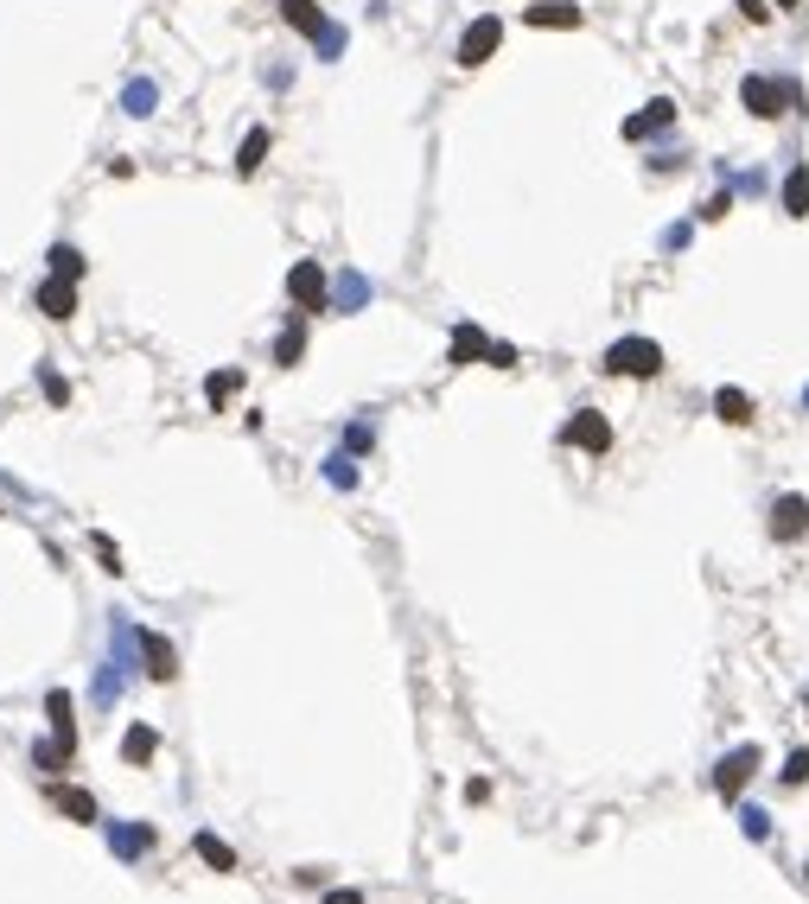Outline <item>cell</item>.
<instances>
[{"label":"cell","mask_w":809,"mask_h":904,"mask_svg":"<svg viewBox=\"0 0 809 904\" xmlns=\"http://www.w3.org/2000/svg\"><path fill=\"white\" fill-rule=\"evenodd\" d=\"M733 7H739V13H746V20H752V26H765V20H771V7H765V0H733Z\"/></svg>","instance_id":"cell-29"},{"label":"cell","mask_w":809,"mask_h":904,"mask_svg":"<svg viewBox=\"0 0 809 904\" xmlns=\"http://www.w3.org/2000/svg\"><path fill=\"white\" fill-rule=\"evenodd\" d=\"M192 847H198V860H204V866H217V873H230V866H236V847H230V841H217V834H198Z\"/></svg>","instance_id":"cell-16"},{"label":"cell","mask_w":809,"mask_h":904,"mask_svg":"<svg viewBox=\"0 0 809 904\" xmlns=\"http://www.w3.org/2000/svg\"><path fill=\"white\" fill-rule=\"evenodd\" d=\"M803 529H809V497L790 491V497L771 503V535H778V542H797Z\"/></svg>","instance_id":"cell-8"},{"label":"cell","mask_w":809,"mask_h":904,"mask_svg":"<svg viewBox=\"0 0 809 904\" xmlns=\"http://www.w3.org/2000/svg\"><path fill=\"white\" fill-rule=\"evenodd\" d=\"M281 13H287V26H294V32L319 39V7H313V0H281Z\"/></svg>","instance_id":"cell-19"},{"label":"cell","mask_w":809,"mask_h":904,"mask_svg":"<svg viewBox=\"0 0 809 904\" xmlns=\"http://www.w3.org/2000/svg\"><path fill=\"white\" fill-rule=\"evenodd\" d=\"M752 771H759V745H739V752H727V758H720V771H714V790H720V796H727V803H733V796L752 784Z\"/></svg>","instance_id":"cell-4"},{"label":"cell","mask_w":809,"mask_h":904,"mask_svg":"<svg viewBox=\"0 0 809 904\" xmlns=\"http://www.w3.org/2000/svg\"><path fill=\"white\" fill-rule=\"evenodd\" d=\"M300 344H306V332H300V325H294V332H287V338H281V351H274V357H281V363H300Z\"/></svg>","instance_id":"cell-28"},{"label":"cell","mask_w":809,"mask_h":904,"mask_svg":"<svg viewBox=\"0 0 809 904\" xmlns=\"http://www.w3.org/2000/svg\"><path fill=\"white\" fill-rule=\"evenodd\" d=\"M727 211H733V198H727V191H720V198H708V204H701V217H708V223H720Z\"/></svg>","instance_id":"cell-30"},{"label":"cell","mask_w":809,"mask_h":904,"mask_svg":"<svg viewBox=\"0 0 809 904\" xmlns=\"http://www.w3.org/2000/svg\"><path fill=\"white\" fill-rule=\"evenodd\" d=\"M778 7H797V0H778Z\"/></svg>","instance_id":"cell-32"},{"label":"cell","mask_w":809,"mask_h":904,"mask_svg":"<svg viewBox=\"0 0 809 904\" xmlns=\"http://www.w3.org/2000/svg\"><path fill=\"white\" fill-rule=\"evenodd\" d=\"M262 160H268V128H255L249 141H243V153H236V172L249 179V172H262Z\"/></svg>","instance_id":"cell-20"},{"label":"cell","mask_w":809,"mask_h":904,"mask_svg":"<svg viewBox=\"0 0 809 904\" xmlns=\"http://www.w3.org/2000/svg\"><path fill=\"white\" fill-rule=\"evenodd\" d=\"M325 293H332V281H325L319 262H294V268H287V300H294L300 312H325Z\"/></svg>","instance_id":"cell-2"},{"label":"cell","mask_w":809,"mask_h":904,"mask_svg":"<svg viewBox=\"0 0 809 904\" xmlns=\"http://www.w3.org/2000/svg\"><path fill=\"white\" fill-rule=\"evenodd\" d=\"M90 548H96V561H102V567H109V573H122V548H115V542H109V535H96V542H90Z\"/></svg>","instance_id":"cell-24"},{"label":"cell","mask_w":809,"mask_h":904,"mask_svg":"<svg viewBox=\"0 0 809 904\" xmlns=\"http://www.w3.org/2000/svg\"><path fill=\"white\" fill-rule=\"evenodd\" d=\"M39 312H45V319H71V312H77V281L51 274V281L39 287Z\"/></svg>","instance_id":"cell-9"},{"label":"cell","mask_w":809,"mask_h":904,"mask_svg":"<svg viewBox=\"0 0 809 904\" xmlns=\"http://www.w3.org/2000/svg\"><path fill=\"white\" fill-rule=\"evenodd\" d=\"M739 828H746L752 841H765V834H771V815H765V809H739Z\"/></svg>","instance_id":"cell-23"},{"label":"cell","mask_w":809,"mask_h":904,"mask_svg":"<svg viewBox=\"0 0 809 904\" xmlns=\"http://www.w3.org/2000/svg\"><path fill=\"white\" fill-rule=\"evenodd\" d=\"M669 121H676V102H650L644 115H631V121H625V141H644L650 128H669Z\"/></svg>","instance_id":"cell-13"},{"label":"cell","mask_w":809,"mask_h":904,"mask_svg":"<svg viewBox=\"0 0 809 904\" xmlns=\"http://www.w3.org/2000/svg\"><path fill=\"white\" fill-rule=\"evenodd\" d=\"M784 211L790 217H809V172L803 166H790V179H784Z\"/></svg>","instance_id":"cell-17"},{"label":"cell","mask_w":809,"mask_h":904,"mask_svg":"<svg viewBox=\"0 0 809 904\" xmlns=\"http://www.w3.org/2000/svg\"><path fill=\"white\" fill-rule=\"evenodd\" d=\"M599 370H606V376H657V370H663V344H650V338H618Z\"/></svg>","instance_id":"cell-1"},{"label":"cell","mask_w":809,"mask_h":904,"mask_svg":"<svg viewBox=\"0 0 809 904\" xmlns=\"http://www.w3.org/2000/svg\"><path fill=\"white\" fill-rule=\"evenodd\" d=\"M803 777H809V752H790L784 758V784H803Z\"/></svg>","instance_id":"cell-27"},{"label":"cell","mask_w":809,"mask_h":904,"mask_svg":"<svg viewBox=\"0 0 809 904\" xmlns=\"http://www.w3.org/2000/svg\"><path fill=\"white\" fill-rule=\"evenodd\" d=\"M236 382H243V376H236V370H223V376H211V382H204V395H211V402H223V395H236Z\"/></svg>","instance_id":"cell-25"},{"label":"cell","mask_w":809,"mask_h":904,"mask_svg":"<svg viewBox=\"0 0 809 904\" xmlns=\"http://www.w3.org/2000/svg\"><path fill=\"white\" fill-rule=\"evenodd\" d=\"M567 446H580V452H606V446H612V421H606V414H593V408H580L574 421H567Z\"/></svg>","instance_id":"cell-6"},{"label":"cell","mask_w":809,"mask_h":904,"mask_svg":"<svg viewBox=\"0 0 809 904\" xmlns=\"http://www.w3.org/2000/svg\"><path fill=\"white\" fill-rule=\"evenodd\" d=\"M803 402H809V395H803Z\"/></svg>","instance_id":"cell-33"},{"label":"cell","mask_w":809,"mask_h":904,"mask_svg":"<svg viewBox=\"0 0 809 904\" xmlns=\"http://www.w3.org/2000/svg\"><path fill=\"white\" fill-rule=\"evenodd\" d=\"M51 796H58V809L71 815V822H96V796H90V790H77V784H58Z\"/></svg>","instance_id":"cell-14"},{"label":"cell","mask_w":809,"mask_h":904,"mask_svg":"<svg viewBox=\"0 0 809 904\" xmlns=\"http://www.w3.org/2000/svg\"><path fill=\"white\" fill-rule=\"evenodd\" d=\"M39 382H45V402H58V408H64V402H71V382H64V376H51V370H45Z\"/></svg>","instance_id":"cell-26"},{"label":"cell","mask_w":809,"mask_h":904,"mask_svg":"<svg viewBox=\"0 0 809 904\" xmlns=\"http://www.w3.org/2000/svg\"><path fill=\"white\" fill-rule=\"evenodd\" d=\"M51 274H64V281H77V274H83V255H77V249H64V242H58V249H51Z\"/></svg>","instance_id":"cell-21"},{"label":"cell","mask_w":809,"mask_h":904,"mask_svg":"<svg viewBox=\"0 0 809 904\" xmlns=\"http://www.w3.org/2000/svg\"><path fill=\"white\" fill-rule=\"evenodd\" d=\"M45 720H51V739H58L64 758H71L77 752V707H71V694H64V688L45 694Z\"/></svg>","instance_id":"cell-7"},{"label":"cell","mask_w":809,"mask_h":904,"mask_svg":"<svg viewBox=\"0 0 809 904\" xmlns=\"http://www.w3.org/2000/svg\"><path fill=\"white\" fill-rule=\"evenodd\" d=\"M141 650H147V675H153V682H172V675H179V656H172V643L160 631H147Z\"/></svg>","instance_id":"cell-11"},{"label":"cell","mask_w":809,"mask_h":904,"mask_svg":"<svg viewBox=\"0 0 809 904\" xmlns=\"http://www.w3.org/2000/svg\"><path fill=\"white\" fill-rule=\"evenodd\" d=\"M497 45H504V20H491V13H485V20H472L466 39H459V64L472 71V64H485Z\"/></svg>","instance_id":"cell-5"},{"label":"cell","mask_w":809,"mask_h":904,"mask_svg":"<svg viewBox=\"0 0 809 904\" xmlns=\"http://www.w3.org/2000/svg\"><path fill=\"white\" fill-rule=\"evenodd\" d=\"M523 20H529V26H555V32H574L580 20H587V13H580V7H567V0H542V7H523Z\"/></svg>","instance_id":"cell-10"},{"label":"cell","mask_w":809,"mask_h":904,"mask_svg":"<svg viewBox=\"0 0 809 904\" xmlns=\"http://www.w3.org/2000/svg\"><path fill=\"white\" fill-rule=\"evenodd\" d=\"M153 752H160V733H153V726H134V733L122 739V758L128 764H147Z\"/></svg>","instance_id":"cell-18"},{"label":"cell","mask_w":809,"mask_h":904,"mask_svg":"<svg viewBox=\"0 0 809 904\" xmlns=\"http://www.w3.org/2000/svg\"><path fill=\"white\" fill-rule=\"evenodd\" d=\"M739 102H746L759 121H771V115H784V102H797V90L778 83V77H746V83H739Z\"/></svg>","instance_id":"cell-3"},{"label":"cell","mask_w":809,"mask_h":904,"mask_svg":"<svg viewBox=\"0 0 809 904\" xmlns=\"http://www.w3.org/2000/svg\"><path fill=\"white\" fill-rule=\"evenodd\" d=\"M478 357H491V338L478 332V325H459L453 332V363H478Z\"/></svg>","instance_id":"cell-15"},{"label":"cell","mask_w":809,"mask_h":904,"mask_svg":"<svg viewBox=\"0 0 809 904\" xmlns=\"http://www.w3.org/2000/svg\"><path fill=\"white\" fill-rule=\"evenodd\" d=\"M115 847H122V854H147V847H153V828H122V834H115Z\"/></svg>","instance_id":"cell-22"},{"label":"cell","mask_w":809,"mask_h":904,"mask_svg":"<svg viewBox=\"0 0 809 904\" xmlns=\"http://www.w3.org/2000/svg\"><path fill=\"white\" fill-rule=\"evenodd\" d=\"M714 414H720L727 427H752V395H746V389H720V395H714Z\"/></svg>","instance_id":"cell-12"},{"label":"cell","mask_w":809,"mask_h":904,"mask_svg":"<svg viewBox=\"0 0 809 904\" xmlns=\"http://www.w3.org/2000/svg\"><path fill=\"white\" fill-rule=\"evenodd\" d=\"M325 904H364V892H351V885H344V892H332Z\"/></svg>","instance_id":"cell-31"}]
</instances>
